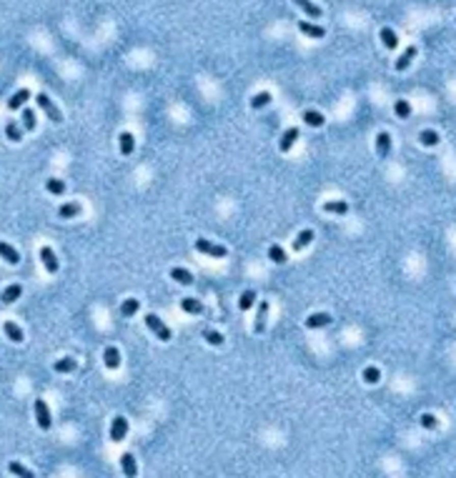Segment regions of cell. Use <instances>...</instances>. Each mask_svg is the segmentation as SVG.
<instances>
[{
    "label": "cell",
    "mask_w": 456,
    "mask_h": 478,
    "mask_svg": "<svg viewBox=\"0 0 456 478\" xmlns=\"http://www.w3.org/2000/svg\"><path fill=\"white\" fill-rule=\"evenodd\" d=\"M381 43L389 48V50H394V48H398V38H396V33L391 28H381Z\"/></svg>",
    "instance_id": "4316f807"
},
{
    "label": "cell",
    "mask_w": 456,
    "mask_h": 478,
    "mask_svg": "<svg viewBox=\"0 0 456 478\" xmlns=\"http://www.w3.org/2000/svg\"><path fill=\"white\" fill-rule=\"evenodd\" d=\"M35 420L43 431H48L53 426V418H50V411H48V403L43 398H35Z\"/></svg>",
    "instance_id": "277c9868"
},
{
    "label": "cell",
    "mask_w": 456,
    "mask_h": 478,
    "mask_svg": "<svg viewBox=\"0 0 456 478\" xmlns=\"http://www.w3.org/2000/svg\"><path fill=\"white\" fill-rule=\"evenodd\" d=\"M416 53H419V48H416V45H409V48H406V50L401 53V58L396 60V65H394V68L398 70V73H401V70H406V68L411 65V60L416 58Z\"/></svg>",
    "instance_id": "7c38bea8"
},
{
    "label": "cell",
    "mask_w": 456,
    "mask_h": 478,
    "mask_svg": "<svg viewBox=\"0 0 456 478\" xmlns=\"http://www.w3.org/2000/svg\"><path fill=\"white\" fill-rule=\"evenodd\" d=\"M3 330H5L8 341H13V343H23V341H25V335H23L20 326H15L13 321H5V323H3Z\"/></svg>",
    "instance_id": "4fadbf2b"
},
{
    "label": "cell",
    "mask_w": 456,
    "mask_h": 478,
    "mask_svg": "<svg viewBox=\"0 0 456 478\" xmlns=\"http://www.w3.org/2000/svg\"><path fill=\"white\" fill-rule=\"evenodd\" d=\"M304 123L306 125H311V128H321V125H324V116H321L318 110H306Z\"/></svg>",
    "instance_id": "d6a6232c"
},
{
    "label": "cell",
    "mask_w": 456,
    "mask_h": 478,
    "mask_svg": "<svg viewBox=\"0 0 456 478\" xmlns=\"http://www.w3.org/2000/svg\"><path fill=\"white\" fill-rule=\"evenodd\" d=\"M421 426L428 428V431H434V428H439V418L431 416V413H424V416H421Z\"/></svg>",
    "instance_id": "60d3db41"
},
{
    "label": "cell",
    "mask_w": 456,
    "mask_h": 478,
    "mask_svg": "<svg viewBox=\"0 0 456 478\" xmlns=\"http://www.w3.org/2000/svg\"><path fill=\"white\" fill-rule=\"evenodd\" d=\"M266 316H269V300H261L258 313H256V323H253V333L256 335H261L266 330Z\"/></svg>",
    "instance_id": "8fae6325"
},
{
    "label": "cell",
    "mask_w": 456,
    "mask_h": 478,
    "mask_svg": "<svg viewBox=\"0 0 456 478\" xmlns=\"http://www.w3.org/2000/svg\"><path fill=\"white\" fill-rule=\"evenodd\" d=\"M28 98H31V90H28V88H20L18 93H13V95H10V100H8V108H10V110H18V108H23V105H25V100H28Z\"/></svg>",
    "instance_id": "5bb4252c"
},
{
    "label": "cell",
    "mask_w": 456,
    "mask_h": 478,
    "mask_svg": "<svg viewBox=\"0 0 456 478\" xmlns=\"http://www.w3.org/2000/svg\"><path fill=\"white\" fill-rule=\"evenodd\" d=\"M20 120H23V128H25V130H35V113H33L31 108L23 110V118Z\"/></svg>",
    "instance_id": "f35d334b"
},
{
    "label": "cell",
    "mask_w": 456,
    "mask_h": 478,
    "mask_svg": "<svg viewBox=\"0 0 456 478\" xmlns=\"http://www.w3.org/2000/svg\"><path fill=\"white\" fill-rule=\"evenodd\" d=\"M5 135H8V140H13V143H20L23 140V128L15 123V120H10L8 125H5Z\"/></svg>",
    "instance_id": "cb8c5ba5"
},
{
    "label": "cell",
    "mask_w": 456,
    "mask_h": 478,
    "mask_svg": "<svg viewBox=\"0 0 456 478\" xmlns=\"http://www.w3.org/2000/svg\"><path fill=\"white\" fill-rule=\"evenodd\" d=\"M299 30L304 35H308V38H316V40L326 38V28L324 25H316V23H308V20H299Z\"/></svg>",
    "instance_id": "ba28073f"
},
{
    "label": "cell",
    "mask_w": 456,
    "mask_h": 478,
    "mask_svg": "<svg viewBox=\"0 0 456 478\" xmlns=\"http://www.w3.org/2000/svg\"><path fill=\"white\" fill-rule=\"evenodd\" d=\"M40 261H43V266H45L48 273H58V268H61V263H58V258H56V250H53L50 245H43V248H40Z\"/></svg>",
    "instance_id": "8992f818"
},
{
    "label": "cell",
    "mask_w": 456,
    "mask_h": 478,
    "mask_svg": "<svg viewBox=\"0 0 456 478\" xmlns=\"http://www.w3.org/2000/svg\"><path fill=\"white\" fill-rule=\"evenodd\" d=\"M203 338L211 343V346H223V335L218 330H203Z\"/></svg>",
    "instance_id": "ab89813d"
},
{
    "label": "cell",
    "mask_w": 456,
    "mask_h": 478,
    "mask_svg": "<svg viewBox=\"0 0 456 478\" xmlns=\"http://www.w3.org/2000/svg\"><path fill=\"white\" fill-rule=\"evenodd\" d=\"M419 140H421V146H426V148H434V146H439V133L436 130H421L419 133Z\"/></svg>",
    "instance_id": "83f0119b"
},
{
    "label": "cell",
    "mask_w": 456,
    "mask_h": 478,
    "mask_svg": "<svg viewBox=\"0 0 456 478\" xmlns=\"http://www.w3.org/2000/svg\"><path fill=\"white\" fill-rule=\"evenodd\" d=\"M75 365H78V363H75L73 358H61V360L53 363V371H56V373H73Z\"/></svg>",
    "instance_id": "4dcf8cb0"
},
{
    "label": "cell",
    "mask_w": 456,
    "mask_h": 478,
    "mask_svg": "<svg viewBox=\"0 0 456 478\" xmlns=\"http://www.w3.org/2000/svg\"><path fill=\"white\" fill-rule=\"evenodd\" d=\"M296 138H299V128H288V130L281 135V140H278V148H281V153H288V150H291V146L296 143Z\"/></svg>",
    "instance_id": "9a60e30c"
},
{
    "label": "cell",
    "mask_w": 456,
    "mask_h": 478,
    "mask_svg": "<svg viewBox=\"0 0 456 478\" xmlns=\"http://www.w3.org/2000/svg\"><path fill=\"white\" fill-rule=\"evenodd\" d=\"M8 471L13 473V476H20V478H33V471L31 468H25L23 463H18V461H13L10 466H8Z\"/></svg>",
    "instance_id": "e575fe53"
},
{
    "label": "cell",
    "mask_w": 456,
    "mask_h": 478,
    "mask_svg": "<svg viewBox=\"0 0 456 478\" xmlns=\"http://www.w3.org/2000/svg\"><path fill=\"white\" fill-rule=\"evenodd\" d=\"M324 210L331 213V215H346V213H348V203H346V201H326V203H324Z\"/></svg>",
    "instance_id": "7402d4cb"
},
{
    "label": "cell",
    "mask_w": 456,
    "mask_h": 478,
    "mask_svg": "<svg viewBox=\"0 0 456 478\" xmlns=\"http://www.w3.org/2000/svg\"><path fill=\"white\" fill-rule=\"evenodd\" d=\"M138 308H141V300L136 298H128L121 303V316L123 318H130V316H136L138 313Z\"/></svg>",
    "instance_id": "d4e9b609"
},
{
    "label": "cell",
    "mask_w": 456,
    "mask_h": 478,
    "mask_svg": "<svg viewBox=\"0 0 456 478\" xmlns=\"http://www.w3.org/2000/svg\"><path fill=\"white\" fill-rule=\"evenodd\" d=\"M118 146H121V155H130L136 150V138L128 130H123L121 135H118Z\"/></svg>",
    "instance_id": "d6986e66"
},
{
    "label": "cell",
    "mask_w": 456,
    "mask_h": 478,
    "mask_svg": "<svg viewBox=\"0 0 456 478\" xmlns=\"http://www.w3.org/2000/svg\"><path fill=\"white\" fill-rule=\"evenodd\" d=\"M376 153H379L381 160H386V158L391 155V135H389L386 130H381V133L376 135Z\"/></svg>",
    "instance_id": "52a82bcc"
},
{
    "label": "cell",
    "mask_w": 456,
    "mask_h": 478,
    "mask_svg": "<svg viewBox=\"0 0 456 478\" xmlns=\"http://www.w3.org/2000/svg\"><path fill=\"white\" fill-rule=\"evenodd\" d=\"M293 3H296V5H299V8L304 10L308 18H313V20H318V18L324 15V10H321V8H318L316 3H311V0H293Z\"/></svg>",
    "instance_id": "e0dca14e"
},
{
    "label": "cell",
    "mask_w": 456,
    "mask_h": 478,
    "mask_svg": "<svg viewBox=\"0 0 456 478\" xmlns=\"http://www.w3.org/2000/svg\"><path fill=\"white\" fill-rule=\"evenodd\" d=\"M45 190L53 193V195H63V193H65V183L58 178H48L45 180Z\"/></svg>",
    "instance_id": "836d02e7"
},
{
    "label": "cell",
    "mask_w": 456,
    "mask_h": 478,
    "mask_svg": "<svg viewBox=\"0 0 456 478\" xmlns=\"http://www.w3.org/2000/svg\"><path fill=\"white\" fill-rule=\"evenodd\" d=\"M253 303H256V291H251V288H248V291H244V293H241V298H238V308H241V311H248Z\"/></svg>",
    "instance_id": "d590c367"
},
{
    "label": "cell",
    "mask_w": 456,
    "mask_h": 478,
    "mask_svg": "<svg viewBox=\"0 0 456 478\" xmlns=\"http://www.w3.org/2000/svg\"><path fill=\"white\" fill-rule=\"evenodd\" d=\"M313 240V231L311 228H306V231H301L299 236H296V240H293V250H304L306 245Z\"/></svg>",
    "instance_id": "f1b7e54d"
},
{
    "label": "cell",
    "mask_w": 456,
    "mask_h": 478,
    "mask_svg": "<svg viewBox=\"0 0 456 478\" xmlns=\"http://www.w3.org/2000/svg\"><path fill=\"white\" fill-rule=\"evenodd\" d=\"M269 258H271L274 263H278V266H283V263L288 261V258H286V250H283L278 243H274V245L269 248Z\"/></svg>",
    "instance_id": "1f68e13d"
},
{
    "label": "cell",
    "mask_w": 456,
    "mask_h": 478,
    "mask_svg": "<svg viewBox=\"0 0 456 478\" xmlns=\"http://www.w3.org/2000/svg\"><path fill=\"white\" fill-rule=\"evenodd\" d=\"M121 466H123V473H125V476H136V473H138V468H136V458H133L130 453H123L121 456Z\"/></svg>",
    "instance_id": "f546056e"
},
{
    "label": "cell",
    "mask_w": 456,
    "mask_h": 478,
    "mask_svg": "<svg viewBox=\"0 0 456 478\" xmlns=\"http://www.w3.org/2000/svg\"><path fill=\"white\" fill-rule=\"evenodd\" d=\"M181 308L185 311V313H191V316H201V313H206V305H203L198 298H183Z\"/></svg>",
    "instance_id": "2e32d148"
},
{
    "label": "cell",
    "mask_w": 456,
    "mask_h": 478,
    "mask_svg": "<svg viewBox=\"0 0 456 478\" xmlns=\"http://www.w3.org/2000/svg\"><path fill=\"white\" fill-rule=\"evenodd\" d=\"M271 100H274V98H271V93H269V90H261V93H256V95H253V100H251V108L261 110V108H266V105H269Z\"/></svg>",
    "instance_id": "484cf974"
},
{
    "label": "cell",
    "mask_w": 456,
    "mask_h": 478,
    "mask_svg": "<svg viewBox=\"0 0 456 478\" xmlns=\"http://www.w3.org/2000/svg\"><path fill=\"white\" fill-rule=\"evenodd\" d=\"M35 103L40 105V110H43V113H45L48 118L53 120V123H63L61 110H58V108L53 105V100H50V98H48L45 93H38V95H35Z\"/></svg>",
    "instance_id": "3957f363"
},
{
    "label": "cell",
    "mask_w": 456,
    "mask_h": 478,
    "mask_svg": "<svg viewBox=\"0 0 456 478\" xmlns=\"http://www.w3.org/2000/svg\"><path fill=\"white\" fill-rule=\"evenodd\" d=\"M81 213H83V206H81V203H63L61 208H58V218L68 220V218H75V215H81Z\"/></svg>",
    "instance_id": "ffe728a7"
},
{
    "label": "cell",
    "mask_w": 456,
    "mask_h": 478,
    "mask_svg": "<svg viewBox=\"0 0 456 478\" xmlns=\"http://www.w3.org/2000/svg\"><path fill=\"white\" fill-rule=\"evenodd\" d=\"M196 250L203 253V256H213V258H226V256H228V248H226V245L211 243V240H206V238L196 240Z\"/></svg>",
    "instance_id": "7a4b0ae2"
},
{
    "label": "cell",
    "mask_w": 456,
    "mask_h": 478,
    "mask_svg": "<svg viewBox=\"0 0 456 478\" xmlns=\"http://www.w3.org/2000/svg\"><path fill=\"white\" fill-rule=\"evenodd\" d=\"M125 436H128V420L123 418V416H116L113 423H111V441H113V443H121Z\"/></svg>",
    "instance_id": "5b68a950"
},
{
    "label": "cell",
    "mask_w": 456,
    "mask_h": 478,
    "mask_svg": "<svg viewBox=\"0 0 456 478\" xmlns=\"http://www.w3.org/2000/svg\"><path fill=\"white\" fill-rule=\"evenodd\" d=\"M146 326H148V328L155 333V338H158V341H163V343H168V341L173 338L171 328H168V326H166V323H163V321L155 316V313H148V316H146Z\"/></svg>",
    "instance_id": "6da1fadb"
},
{
    "label": "cell",
    "mask_w": 456,
    "mask_h": 478,
    "mask_svg": "<svg viewBox=\"0 0 456 478\" xmlns=\"http://www.w3.org/2000/svg\"><path fill=\"white\" fill-rule=\"evenodd\" d=\"M0 258H3L5 263H10V266H18V263H20V253H18L10 243H5V240H0Z\"/></svg>",
    "instance_id": "9c48e42d"
},
{
    "label": "cell",
    "mask_w": 456,
    "mask_h": 478,
    "mask_svg": "<svg viewBox=\"0 0 456 478\" xmlns=\"http://www.w3.org/2000/svg\"><path fill=\"white\" fill-rule=\"evenodd\" d=\"M103 363H105V368H111V371L121 368V351H118L116 346H108V348L103 351Z\"/></svg>",
    "instance_id": "30bf717a"
},
{
    "label": "cell",
    "mask_w": 456,
    "mask_h": 478,
    "mask_svg": "<svg viewBox=\"0 0 456 478\" xmlns=\"http://www.w3.org/2000/svg\"><path fill=\"white\" fill-rule=\"evenodd\" d=\"M171 278H173L176 283H181V286H191V283H193V275H191V270L181 268V266L171 268Z\"/></svg>",
    "instance_id": "603a6c76"
},
{
    "label": "cell",
    "mask_w": 456,
    "mask_h": 478,
    "mask_svg": "<svg viewBox=\"0 0 456 478\" xmlns=\"http://www.w3.org/2000/svg\"><path fill=\"white\" fill-rule=\"evenodd\" d=\"M20 296H23V286H20V283H13V286H8V288L3 291L0 300H3V303H15Z\"/></svg>",
    "instance_id": "44dd1931"
},
{
    "label": "cell",
    "mask_w": 456,
    "mask_h": 478,
    "mask_svg": "<svg viewBox=\"0 0 456 478\" xmlns=\"http://www.w3.org/2000/svg\"><path fill=\"white\" fill-rule=\"evenodd\" d=\"M361 376H364L366 383H371V386L381 381V371H379L376 365H368V368H364V373H361Z\"/></svg>",
    "instance_id": "8d00e7d4"
},
{
    "label": "cell",
    "mask_w": 456,
    "mask_h": 478,
    "mask_svg": "<svg viewBox=\"0 0 456 478\" xmlns=\"http://www.w3.org/2000/svg\"><path fill=\"white\" fill-rule=\"evenodd\" d=\"M394 113L398 116V118H409V116H411V105H409V100H396Z\"/></svg>",
    "instance_id": "74e56055"
},
{
    "label": "cell",
    "mask_w": 456,
    "mask_h": 478,
    "mask_svg": "<svg viewBox=\"0 0 456 478\" xmlns=\"http://www.w3.org/2000/svg\"><path fill=\"white\" fill-rule=\"evenodd\" d=\"M331 323V316L329 313H313V316H308V321H306V328L316 330V328H324V326H329Z\"/></svg>",
    "instance_id": "ac0fdd59"
}]
</instances>
